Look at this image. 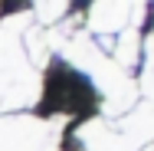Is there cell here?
<instances>
[{"label":"cell","instance_id":"obj_3","mask_svg":"<svg viewBox=\"0 0 154 151\" xmlns=\"http://www.w3.org/2000/svg\"><path fill=\"white\" fill-rule=\"evenodd\" d=\"M0 151H59V121L0 118Z\"/></svg>","mask_w":154,"mask_h":151},{"label":"cell","instance_id":"obj_5","mask_svg":"<svg viewBox=\"0 0 154 151\" xmlns=\"http://www.w3.org/2000/svg\"><path fill=\"white\" fill-rule=\"evenodd\" d=\"M89 30L98 36H118L131 23V3H92L89 7Z\"/></svg>","mask_w":154,"mask_h":151},{"label":"cell","instance_id":"obj_6","mask_svg":"<svg viewBox=\"0 0 154 151\" xmlns=\"http://www.w3.org/2000/svg\"><path fill=\"white\" fill-rule=\"evenodd\" d=\"M115 125H118V131H122L134 148L154 141V102H141V105H134V109H131L128 115H122Z\"/></svg>","mask_w":154,"mask_h":151},{"label":"cell","instance_id":"obj_2","mask_svg":"<svg viewBox=\"0 0 154 151\" xmlns=\"http://www.w3.org/2000/svg\"><path fill=\"white\" fill-rule=\"evenodd\" d=\"M30 27V13L7 17L0 23V112L26 109L39 102V72L23 53V33Z\"/></svg>","mask_w":154,"mask_h":151},{"label":"cell","instance_id":"obj_8","mask_svg":"<svg viewBox=\"0 0 154 151\" xmlns=\"http://www.w3.org/2000/svg\"><path fill=\"white\" fill-rule=\"evenodd\" d=\"M66 10H69L66 3H36V7H33V17H36L43 27H53Z\"/></svg>","mask_w":154,"mask_h":151},{"label":"cell","instance_id":"obj_4","mask_svg":"<svg viewBox=\"0 0 154 151\" xmlns=\"http://www.w3.org/2000/svg\"><path fill=\"white\" fill-rule=\"evenodd\" d=\"M79 141L85 151H138L122 131L115 121H105V118H92L79 128Z\"/></svg>","mask_w":154,"mask_h":151},{"label":"cell","instance_id":"obj_1","mask_svg":"<svg viewBox=\"0 0 154 151\" xmlns=\"http://www.w3.org/2000/svg\"><path fill=\"white\" fill-rule=\"evenodd\" d=\"M62 56L72 62L79 72H85L95 86H98V92L105 95V105H102L105 121H118L122 115H128V112L134 109V102H138L134 79L105 56V49L95 43L92 36L72 33V36L62 43Z\"/></svg>","mask_w":154,"mask_h":151},{"label":"cell","instance_id":"obj_7","mask_svg":"<svg viewBox=\"0 0 154 151\" xmlns=\"http://www.w3.org/2000/svg\"><path fill=\"white\" fill-rule=\"evenodd\" d=\"M138 53H141V36H138L134 27H128L125 33H118V39H115V46H112V56H108V59L115 62L118 69L128 72V69L138 62Z\"/></svg>","mask_w":154,"mask_h":151}]
</instances>
